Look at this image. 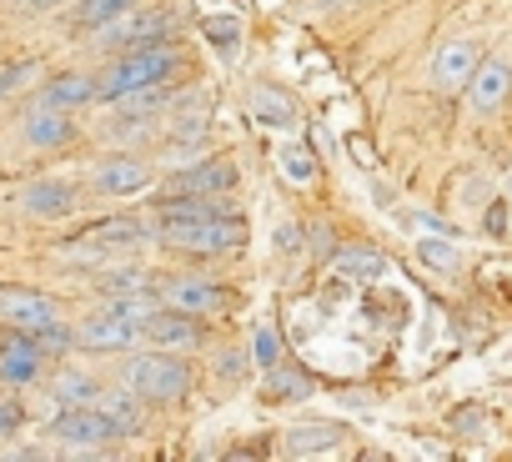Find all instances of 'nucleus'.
<instances>
[{"label":"nucleus","mask_w":512,"mask_h":462,"mask_svg":"<svg viewBox=\"0 0 512 462\" xmlns=\"http://www.w3.org/2000/svg\"><path fill=\"white\" fill-rule=\"evenodd\" d=\"M96 407L121 427V437H141V432H146V407H151V402H146L141 392H131L126 382H121V387H106V392L96 397Z\"/></svg>","instance_id":"obj_19"},{"label":"nucleus","mask_w":512,"mask_h":462,"mask_svg":"<svg viewBox=\"0 0 512 462\" xmlns=\"http://www.w3.org/2000/svg\"><path fill=\"white\" fill-rule=\"evenodd\" d=\"M171 36H176V16L166 6H131L116 21H106V26L91 31V51L121 56V51H136V46H161Z\"/></svg>","instance_id":"obj_3"},{"label":"nucleus","mask_w":512,"mask_h":462,"mask_svg":"<svg viewBox=\"0 0 512 462\" xmlns=\"http://www.w3.org/2000/svg\"><path fill=\"white\" fill-rule=\"evenodd\" d=\"M246 372V352H221V362H216V377H241Z\"/></svg>","instance_id":"obj_33"},{"label":"nucleus","mask_w":512,"mask_h":462,"mask_svg":"<svg viewBox=\"0 0 512 462\" xmlns=\"http://www.w3.org/2000/svg\"><path fill=\"white\" fill-rule=\"evenodd\" d=\"M146 287H151V277H146L141 267L111 262V267L96 272V292H101V297H126V292H146Z\"/></svg>","instance_id":"obj_22"},{"label":"nucleus","mask_w":512,"mask_h":462,"mask_svg":"<svg viewBox=\"0 0 512 462\" xmlns=\"http://www.w3.org/2000/svg\"><path fill=\"white\" fill-rule=\"evenodd\" d=\"M156 237L176 252L191 257H216V252H241L246 221L241 216H196V221H156Z\"/></svg>","instance_id":"obj_5"},{"label":"nucleus","mask_w":512,"mask_h":462,"mask_svg":"<svg viewBox=\"0 0 512 462\" xmlns=\"http://www.w3.org/2000/svg\"><path fill=\"white\" fill-rule=\"evenodd\" d=\"M21 141L36 151H61L76 141V111H56V106H31L21 121Z\"/></svg>","instance_id":"obj_14"},{"label":"nucleus","mask_w":512,"mask_h":462,"mask_svg":"<svg viewBox=\"0 0 512 462\" xmlns=\"http://www.w3.org/2000/svg\"><path fill=\"white\" fill-rule=\"evenodd\" d=\"M36 342L46 347V357H51V362H61L66 352H76V322H51V327H41V332H36Z\"/></svg>","instance_id":"obj_27"},{"label":"nucleus","mask_w":512,"mask_h":462,"mask_svg":"<svg viewBox=\"0 0 512 462\" xmlns=\"http://www.w3.org/2000/svg\"><path fill=\"white\" fill-rule=\"evenodd\" d=\"M131 6H141V0H81V6L71 11V21H76V31H96V26L116 21V16L131 11Z\"/></svg>","instance_id":"obj_25"},{"label":"nucleus","mask_w":512,"mask_h":462,"mask_svg":"<svg viewBox=\"0 0 512 462\" xmlns=\"http://www.w3.org/2000/svg\"><path fill=\"white\" fill-rule=\"evenodd\" d=\"M46 367H51V357L36 342V332L0 322V382L6 387H36L46 377Z\"/></svg>","instance_id":"obj_6"},{"label":"nucleus","mask_w":512,"mask_h":462,"mask_svg":"<svg viewBox=\"0 0 512 462\" xmlns=\"http://www.w3.org/2000/svg\"><path fill=\"white\" fill-rule=\"evenodd\" d=\"M146 342L151 347H166V352H196L206 342V332H201V317H191L181 307H161L146 322Z\"/></svg>","instance_id":"obj_15"},{"label":"nucleus","mask_w":512,"mask_h":462,"mask_svg":"<svg viewBox=\"0 0 512 462\" xmlns=\"http://www.w3.org/2000/svg\"><path fill=\"white\" fill-rule=\"evenodd\" d=\"M161 191L221 196V191H236V166H231V161H196V166H176V176H171Z\"/></svg>","instance_id":"obj_17"},{"label":"nucleus","mask_w":512,"mask_h":462,"mask_svg":"<svg viewBox=\"0 0 512 462\" xmlns=\"http://www.w3.org/2000/svg\"><path fill=\"white\" fill-rule=\"evenodd\" d=\"M26 11H36V16H46V11H56V6H66V0H21Z\"/></svg>","instance_id":"obj_35"},{"label":"nucleus","mask_w":512,"mask_h":462,"mask_svg":"<svg viewBox=\"0 0 512 462\" xmlns=\"http://www.w3.org/2000/svg\"><path fill=\"white\" fill-rule=\"evenodd\" d=\"M151 237H156V221H136V216H106V221L86 226L76 242H91V247H101V252L121 257V252H131V247L151 242Z\"/></svg>","instance_id":"obj_12"},{"label":"nucleus","mask_w":512,"mask_h":462,"mask_svg":"<svg viewBox=\"0 0 512 462\" xmlns=\"http://www.w3.org/2000/svg\"><path fill=\"white\" fill-rule=\"evenodd\" d=\"M106 387H101V377H91L86 367H61L56 372V382H51V397L61 402V407H76V402H96Z\"/></svg>","instance_id":"obj_21"},{"label":"nucleus","mask_w":512,"mask_h":462,"mask_svg":"<svg viewBox=\"0 0 512 462\" xmlns=\"http://www.w3.org/2000/svg\"><path fill=\"white\" fill-rule=\"evenodd\" d=\"M161 302L166 307H181L191 317H221V312H231V292L216 277H166Z\"/></svg>","instance_id":"obj_9"},{"label":"nucleus","mask_w":512,"mask_h":462,"mask_svg":"<svg viewBox=\"0 0 512 462\" xmlns=\"http://www.w3.org/2000/svg\"><path fill=\"white\" fill-rule=\"evenodd\" d=\"M21 211L31 221H66L81 211V186L66 181V176H41L21 191Z\"/></svg>","instance_id":"obj_10"},{"label":"nucleus","mask_w":512,"mask_h":462,"mask_svg":"<svg viewBox=\"0 0 512 462\" xmlns=\"http://www.w3.org/2000/svg\"><path fill=\"white\" fill-rule=\"evenodd\" d=\"M96 101H101V86H96V76H91V71H61V76H51V81L36 91V101H31V106L81 111V106H96Z\"/></svg>","instance_id":"obj_16"},{"label":"nucleus","mask_w":512,"mask_h":462,"mask_svg":"<svg viewBox=\"0 0 512 462\" xmlns=\"http://www.w3.org/2000/svg\"><path fill=\"white\" fill-rule=\"evenodd\" d=\"M36 76H41V66H36V61H11V66H0V106H6L26 81H36Z\"/></svg>","instance_id":"obj_28"},{"label":"nucleus","mask_w":512,"mask_h":462,"mask_svg":"<svg viewBox=\"0 0 512 462\" xmlns=\"http://www.w3.org/2000/svg\"><path fill=\"white\" fill-rule=\"evenodd\" d=\"M136 342H146V322H131L116 307H101V312L76 322V347L81 352H136Z\"/></svg>","instance_id":"obj_7"},{"label":"nucleus","mask_w":512,"mask_h":462,"mask_svg":"<svg viewBox=\"0 0 512 462\" xmlns=\"http://www.w3.org/2000/svg\"><path fill=\"white\" fill-rule=\"evenodd\" d=\"M256 357H262V367H267V372L282 362V342H277V332H272V327H267V332H256Z\"/></svg>","instance_id":"obj_31"},{"label":"nucleus","mask_w":512,"mask_h":462,"mask_svg":"<svg viewBox=\"0 0 512 462\" xmlns=\"http://www.w3.org/2000/svg\"><path fill=\"white\" fill-rule=\"evenodd\" d=\"M507 91H512V61H507V56H492V61H482V66L472 71V81H467V111H472V116H492V111L507 101Z\"/></svg>","instance_id":"obj_13"},{"label":"nucleus","mask_w":512,"mask_h":462,"mask_svg":"<svg viewBox=\"0 0 512 462\" xmlns=\"http://www.w3.org/2000/svg\"><path fill=\"white\" fill-rule=\"evenodd\" d=\"M51 442H61V452H76V457H106L121 437V427L96 407V402H76V407H61L51 417Z\"/></svg>","instance_id":"obj_4"},{"label":"nucleus","mask_w":512,"mask_h":462,"mask_svg":"<svg viewBox=\"0 0 512 462\" xmlns=\"http://www.w3.org/2000/svg\"><path fill=\"white\" fill-rule=\"evenodd\" d=\"M21 422H26V412H21L11 397H0V442L16 437V432H21Z\"/></svg>","instance_id":"obj_32"},{"label":"nucleus","mask_w":512,"mask_h":462,"mask_svg":"<svg viewBox=\"0 0 512 462\" xmlns=\"http://www.w3.org/2000/svg\"><path fill=\"white\" fill-rule=\"evenodd\" d=\"M156 186V166L146 156H131V151H116L106 161H96L91 171V191L96 196H136V191H151Z\"/></svg>","instance_id":"obj_8"},{"label":"nucleus","mask_w":512,"mask_h":462,"mask_svg":"<svg viewBox=\"0 0 512 462\" xmlns=\"http://www.w3.org/2000/svg\"><path fill=\"white\" fill-rule=\"evenodd\" d=\"M307 387H312V382H307L302 372H292L287 362H277L272 377H267V392H272L277 402H297V397H307Z\"/></svg>","instance_id":"obj_26"},{"label":"nucleus","mask_w":512,"mask_h":462,"mask_svg":"<svg viewBox=\"0 0 512 462\" xmlns=\"http://www.w3.org/2000/svg\"><path fill=\"white\" fill-rule=\"evenodd\" d=\"M287 176H292V181H312V166H307V156H302V151H292V156H287Z\"/></svg>","instance_id":"obj_34"},{"label":"nucleus","mask_w":512,"mask_h":462,"mask_svg":"<svg viewBox=\"0 0 512 462\" xmlns=\"http://www.w3.org/2000/svg\"><path fill=\"white\" fill-rule=\"evenodd\" d=\"M201 31H206V41H216V46H236V41H241V21H236V16H211V21H201Z\"/></svg>","instance_id":"obj_29"},{"label":"nucleus","mask_w":512,"mask_h":462,"mask_svg":"<svg viewBox=\"0 0 512 462\" xmlns=\"http://www.w3.org/2000/svg\"><path fill=\"white\" fill-rule=\"evenodd\" d=\"M0 322L41 332V327L61 322V302L46 292H31V287H0Z\"/></svg>","instance_id":"obj_11"},{"label":"nucleus","mask_w":512,"mask_h":462,"mask_svg":"<svg viewBox=\"0 0 512 462\" xmlns=\"http://www.w3.org/2000/svg\"><path fill=\"white\" fill-rule=\"evenodd\" d=\"M417 257H422L427 267H442V272H452V267H457V247H447V242H437V237L417 242Z\"/></svg>","instance_id":"obj_30"},{"label":"nucleus","mask_w":512,"mask_h":462,"mask_svg":"<svg viewBox=\"0 0 512 462\" xmlns=\"http://www.w3.org/2000/svg\"><path fill=\"white\" fill-rule=\"evenodd\" d=\"M477 66H482V61H477V46H472V41H447V46L432 56V86H437V91H462Z\"/></svg>","instance_id":"obj_18"},{"label":"nucleus","mask_w":512,"mask_h":462,"mask_svg":"<svg viewBox=\"0 0 512 462\" xmlns=\"http://www.w3.org/2000/svg\"><path fill=\"white\" fill-rule=\"evenodd\" d=\"M121 382L131 392H141L151 407H171L191 392V362H181V352H166V347H146V352H131L126 367H121Z\"/></svg>","instance_id":"obj_2"},{"label":"nucleus","mask_w":512,"mask_h":462,"mask_svg":"<svg viewBox=\"0 0 512 462\" xmlns=\"http://www.w3.org/2000/svg\"><path fill=\"white\" fill-rule=\"evenodd\" d=\"M337 442H342L337 422H307V427L287 432V452L292 457H322V452H337Z\"/></svg>","instance_id":"obj_20"},{"label":"nucleus","mask_w":512,"mask_h":462,"mask_svg":"<svg viewBox=\"0 0 512 462\" xmlns=\"http://www.w3.org/2000/svg\"><path fill=\"white\" fill-rule=\"evenodd\" d=\"M251 111H256V121H267V126H297L292 96H282V91H272V86H262V91L251 96Z\"/></svg>","instance_id":"obj_24"},{"label":"nucleus","mask_w":512,"mask_h":462,"mask_svg":"<svg viewBox=\"0 0 512 462\" xmlns=\"http://www.w3.org/2000/svg\"><path fill=\"white\" fill-rule=\"evenodd\" d=\"M332 267H337L342 277H352V282H377V277L387 272V257H382V252H367V247H347Z\"/></svg>","instance_id":"obj_23"},{"label":"nucleus","mask_w":512,"mask_h":462,"mask_svg":"<svg viewBox=\"0 0 512 462\" xmlns=\"http://www.w3.org/2000/svg\"><path fill=\"white\" fill-rule=\"evenodd\" d=\"M186 76V56L161 41V46H136V51H121L106 61V71H96V86H101V101L96 106H111L121 96H136V91H156V86H176Z\"/></svg>","instance_id":"obj_1"}]
</instances>
